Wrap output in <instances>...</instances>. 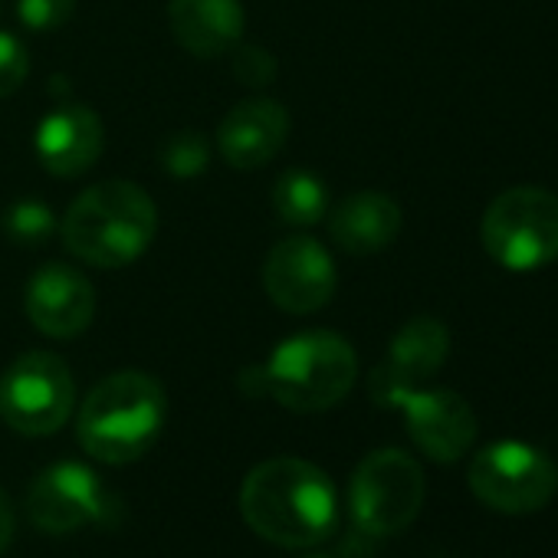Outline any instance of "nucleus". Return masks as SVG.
<instances>
[{
    "label": "nucleus",
    "instance_id": "19",
    "mask_svg": "<svg viewBox=\"0 0 558 558\" xmlns=\"http://www.w3.org/2000/svg\"><path fill=\"white\" fill-rule=\"evenodd\" d=\"M57 214L50 204L37 201V197H24L17 204H11L0 217V230L14 246H44L53 233H57Z\"/></svg>",
    "mask_w": 558,
    "mask_h": 558
},
{
    "label": "nucleus",
    "instance_id": "10",
    "mask_svg": "<svg viewBox=\"0 0 558 558\" xmlns=\"http://www.w3.org/2000/svg\"><path fill=\"white\" fill-rule=\"evenodd\" d=\"M31 522L50 535H70L86 525H116L122 519V502L96 470L63 460L47 466L27 493Z\"/></svg>",
    "mask_w": 558,
    "mask_h": 558
},
{
    "label": "nucleus",
    "instance_id": "11",
    "mask_svg": "<svg viewBox=\"0 0 558 558\" xmlns=\"http://www.w3.org/2000/svg\"><path fill=\"white\" fill-rule=\"evenodd\" d=\"M339 272L329 250L300 233L272 243L263 259V290L290 316H313L326 310L336 296Z\"/></svg>",
    "mask_w": 558,
    "mask_h": 558
},
{
    "label": "nucleus",
    "instance_id": "13",
    "mask_svg": "<svg viewBox=\"0 0 558 558\" xmlns=\"http://www.w3.org/2000/svg\"><path fill=\"white\" fill-rule=\"evenodd\" d=\"M106 148L102 119L89 106H57L34 135L40 165L57 178H76L89 171Z\"/></svg>",
    "mask_w": 558,
    "mask_h": 558
},
{
    "label": "nucleus",
    "instance_id": "21",
    "mask_svg": "<svg viewBox=\"0 0 558 558\" xmlns=\"http://www.w3.org/2000/svg\"><path fill=\"white\" fill-rule=\"evenodd\" d=\"M76 11V0H17V17L34 34L60 31Z\"/></svg>",
    "mask_w": 558,
    "mask_h": 558
},
{
    "label": "nucleus",
    "instance_id": "8",
    "mask_svg": "<svg viewBox=\"0 0 558 558\" xmlns=\"http://www.w3.org/2000/svg\"><path fill=\"white\" fill-rule=\"evenodd\" d=\"M372 395L378 404L404 411L411 440L437 463H457L476 440V414L457 391L404 385L381 365L372 378Z\"/></svg>",
    "mask_w": 558,
    "mask_h": 558
},
{
    "label": "nucleus",
    "instance_id": "2",
    "mask_svg": "<svg viewBox=\"0 0 558 558\" xmlns=\"http://www.w3.org/2000/svg\"><path fill=\"white\" fill-rule=\"evenodd\" d=\"M158 233V207L142 184L102 181L83 191L60 220V236L73 256L99 269L135 263Z\"/></svg>",
    "mask_w": 558,
    "mask_h": 558
},
{
    "label": "nucleus",
    "instance_id": "5",
    "mask_svg": "<svg viewBox=\"0 0 558 558\" xmlns=\"http://www.w3.org/2000/svg\"><path fill=\"white\" fill-rule=\"evenodd\" d=\"M480 236L502 269H542L558 259V197L532 184L509 187L486 207Z\"/></svg>",
    "mask_w": 558,
    "mask_h": 558
},
{
    "label": "nucleus",
    "instance_id": "20",
    "mask_svg": "<svg viewBox=\"0 0 558 558\" xmlns=\"http://www.w3.org/2000/svg\"><path fill=\"white\" fill-rule=\"evenodd\" d=\"M210 161V138L197 129H184V132H171L161 145H158V165L171 174V178H197Z\"/></svg>",
    "mask_w": 558,
    "mask_h": 558
},
{
    "label": "nucleus",
    "instance_id": "7",
    "mask_svg": "<svg viewBox=\"0 0 558 558\" xmlns=\"http://www.w3.org/2000/svg\"><path fill=\"white\" fill-rule=\"evenodd\" d=\"M466 483L486 509L529 515L555 499L558 466L545 450L525 440H496L473 457Z\"/></svg>",
    "mask_w": 558,
    "mask_h": 558
},
{
    "label": "nucleus",
    "instance_id": "18",
    "mask_svg": "<svg viewBox=\"0 0 558 558\" xmlns=\"http://www.w3.org/2000/svg\"><path fill=\"white\" fill-rule=\"evenodd\" d=\"M272 210L276 217L290 227H313L326 217L329 207V191L326 181L316 171L306 168H290L276 178L272 184Z\"/></svg>",
    "mask_w": 558,
    "mask_h": 558
},
{
    "label": "nucleus",
    "instance_id": "1",
    "mask_svg": "<svg viewBox=\"0 0 558 558\" xmlns=\"http://www.w3.org/2000/svg\"><path fill=\"white\" fill-rule=\"evenodd\" d=\"M246 525L279 545L310 548L326 542L339 525V493L326 470L300 457H272L256 463L240 486Z\"/></svg>",
    "mask_w": 558,
    "mask_h": 558
},
{
    "label": "nucleus",
    "instance_id": "17",
    "mask_svg": "<svg viewBox=\"0 0 558 558\" xmlns=\"http://www.w3.org/2000/svg\"><path fill=\"white\" fill-rule=\"evenodd\" d=\"M450 355V332L434 316H417L391 339L385 368L404 385H424L434 378Z\"/></svg>",
    "mask_w": 558,
    "mask_h": 558
},
{
    "label": "nucleus",
    "instance_id": "12",
    "mask_svg": "<svg viewBox=\"0 0 558 558\" xmlns=\"http://www.w3.org/2000/svg\"><path fill=\"white\" fill-rule=\"evenodd\" d=\"M27 316L47 339H76L96 316V290L70 263H44L27 283Z\"/></svg>",
    "mask_w": 558,
    "mask_h": 558
},
{
    "label": "nucleus",
    "instance_id": "24",
    "mask_svg": "<svg viewBox=\"0 0 558 558\" xmlns=\"http://www.w3.org/2000/svg\"><path fill=\"white\" fill-rule=\"evenodd\" d=\"M11 538H14V506L4 496V489H0V551H8Z\"/></svg>",
    "mask_w": 558,
    "mask_h": 558
},
{
    "label": "nucleus",
    "instance_id": "4",
    "mask_svg": "<svg viewBox=\"0 0 558 558\" xmlns=\"http://www.w3.org/2000/svg\"><path fill=\"white\" fill-rule=\"evenodd\" d=\"M359 378L355 349L329 332L313 329L279 342L259 368L263 395L296 414H319L336 408Z\"/></svg>",
    "mask_w": 558,
    "mask_h": 558
},
{
    "label": "nucleus",
    "instance_id": "16",
    "mask_svg": "<svg viewBox=\"0 0 558 558\" xmlns=\"http://www.w3.org/2000/svg\"><path fill=\"white\" fill-rule=\"evenodd\" d=\"M401 223L404 217L398 201L381 191H355L329 217L332 240L355 256H368L391 246L401 233Z\"/></svg>",
    "mask_w": 558,
    "mask_h": 558
},
{
    "label": "nucleus",
    "instance_id": "22",
    "mask_svg": "<svg viewBox=\"0 0 558 558\" xmlns=\"http://www.w3.org/2000/svg\"><path fill=\"white\" fill-rule=\"evenodd\" d=\"M31 73V53L21 37L0 31V99L14 96Z\"/></svg>",
    "mask_w": 558,
    "mask_h": 558
},
{
    "label": "nucleus",
    "instance_id": "25",
    "mask_svg": "<svg viewBox=\"0 0 558 558\" xmlns=\"http://www.w3.org/2000/svg\"><path fill=\"white\" fill-rule=\"evenodd\" d=\"M306 558H332V555H306Z\"/></svg>",
    "mask_w": 558,
    "mask_h": 558
},
{
    "label": "nucleus",
    "instance_id": "23",
    "mask_svg": "<svg viewBox=\"0 0 558 558\" xmlns=\"http://www.w3.org/2000/svg\"><path fill=\"white\" fill-rule=\"evenodd\" d=\"M233 73L243 86H269L276 80V60L272 53L259 47H233Z\"/></svg>",
    "mask_w": 558,
    "mask_h": 558
},
{
    "label": "nucleus",
    "instance_id": "15",
    "mask_svg": "<svg viewBox=\"0 0 558 558\" xmlns=\"http://www.w3.org/2000/svg\"><path fill=\"white\" fill-rule=\"evenodd\" d=\"M168 24L174 40L197 60L227 57L246 27L240 0H171Z\"/></svg>",
    "mask_w": 558,
    "mask_h": 558
},
{
    "label": "nucleus",
    "instance_id": "14",
    "mask_svg": "<svg viewBox=\"0 0 558 558\" xmlns=\"http://www.w3.org/2000/svg\"><path fill=\"white\" fill-rule=\"evenodd\" d=\"M290 135V112L276 99H246L233 106L217 129V151L230 168L250 171L279 155Z\"/></svg>",
    "mask_w": 558,
    "mask_h": 558
},
{
    "label": "nucleus",
    "instance_id": "9",
    "mask_svg": "<svg viewBox=\"0 0 558 558\" xmlns=\"http://www.w3.org/2000/svg\"><path fill=\"white\" fill-rule=\"evenodd\" d=\"M76 404V381L57 352H27L0 375V417L24 437L60 430Z\"/></svg>",
    "mask_w": 558,
    "mask_h": 558
},
{
    "label": "nucleus",
    "instance_id": "6",
    "mask_svg": "<svg viewBox=\"0 0 558 558\" xmlns=\"http://www.w3.org/2000/svg\"><path fill=\"white\" fill-rule=\"evenodd\" d=\"M424 496L427 480L421 463L404 450L385 447L359 463L349 489V509L368 538H388L421 515Z\"/></svg>",
    "mask_w": 558,
    "mask_h": 558
},
{
    "label": "nucleus",
    "instance_id": "3",
    "mask_svg": "<svg viewBox=\"0 0 558 558\" xmlns=\"http://www.w3.org/2000/svg\"><path fill=\"white\" fill-rule=\"evenodd\" d=\"M165 417L168 398L161 381L145 372H119L86 395L76 437L93 460L125 466L155 447Z\"/></svg>",
    "mask_w": 558,
    "mask_h": 558
}]
</instances>
